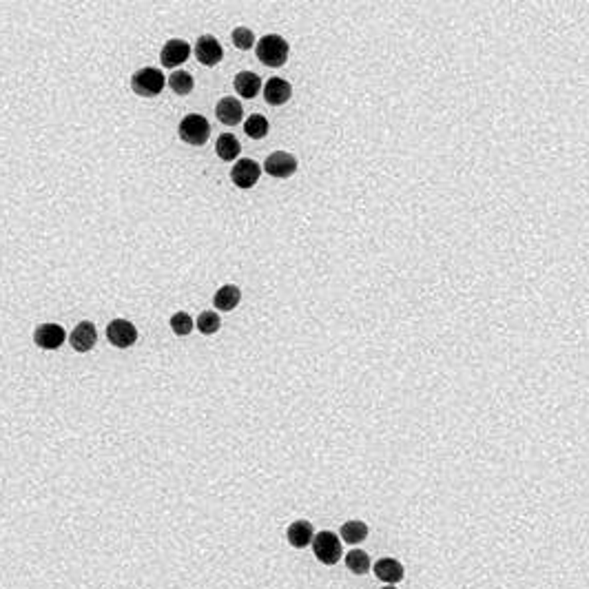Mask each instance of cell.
Returning <instances> with one entry per match:
<instances>
[{
  "label": "cell",
  "mask_w": 589,
  "mask_h": 589,
  "mask_svg": "<svg viewBox=\"0 0 589 589\" xmlns=\"http://www.w3.org/2000/svg\"><path fill=\"white\" fill-rule=\"evenodd\" d=\"M257 58L266 67H282L288 60V42L277 33H268L257 42Z\"/></svg>",
  "instance_id": "obj_1"
},
{
  "label": "cell",
  "mask_w": 589,
  "mask_h": 589,
  "mask_svg": "<svg viewBox=\"0 0 589 589\" xmlns=\"http://www.w3.org/2000/svg\"><path fill=\"white\" fill-rule=\"evenodd\" d=\"M178 131H180V137L187 144L202 146V144H206V140H209L211 126H209V120H206L204 115L191 113V115H187V118L180 122Z\"/></svg>",
  "instance_id": "obj_2"
},
{
  "label": "cell",
  "mask_w": 589,
  "mask_h": 589,
  "mask_svg": "<svg viewBox=\"0 0 589 589\" xmlns=\"http://www.w3.org/2000/svg\"><path fill=\"white\" fill-rule=\"evenodd\" d=\"M164 76H162V71H157V69L153 67H144L140 69V71H135L133 78H131V87L137 96H144V98H151V96H157L162 89H164Z\"/></svg>",
  "instance_id": "obj_3"
},
{
  "label": "cell",
  "mask_w": 589,
  "mask_h": 589,
  "mask_svg": "<svg viewBox=\"0 0 589 589\" xmlns=\"http://www.w3.org/2000/svg\"><path fill=\"white\" fill-rule=\"evenodd\" d=\"M313 552L319 563L337 565L341 558V538L334 532H319L313 538Z\"/></svg>",
  "instance_id": "obj_4"
},
{
  "label": "cell",
  "mask_w": 589,
  "mask_h": 589,
  "mask_svg": "<svg viewBox=\"0 0 589 589\" xmlns=\"http://www.w3.org/2000/svg\"><path fill=\"white\" fill-rule=\"evenodd\" d=\"M107 339L115 348H131L137 341V328L129 319H113L107 326Z\"/></svg>",
  "instance_id": "obj_5"
},
{
  "label": "cell",
  "mask_w": 589,
  "mask_h": 589,
  "mask_svg": "<svg viewBox=\"0 0 589 589\" xmlns=\"http://www.w3.org/2000/svg\"><path fill=\"white\" fill-rule=\"evenodd\" d=\"M67 339V332L62 326L58 323H40V326L33 330V341H36L38 348L42 350H58Z\"/></svg>",
  "instance_id": "obj_6"
},
{
  "label": "cell",
  "mask_w": 589,
  "mask_h": 589,
  "mask_svg": "<svg viewBox=\"0 0 589 589\" xmlns=\"http://www.w3.org/2000/svg\"><path fill=\"white\" fill-rule=\"evenodd\" d=\"M259 176H262V167L255 160H248V157L239 160L233 167V171H230V180H233V184L239 189H253L257 184Z\"/></svg>",
  "instance_id": "obj_7"
},
{
  "label": "cell",
  "mask_w": 589,
  "mask_h": 589,
  "mask_svg": "<svg viewBox=\"0 0 589 589\" xmlns=\"http://www.w3.org/2000/svg\"><path fill=\"white\" fill-rule=\"evenodd\" d=\"M264 171H266L268 176L280 178V180L291 178L293 173L297 171V160H295V155H291V153L277 151V153H273V155L266 157V162H264Z\"/></svg>",
  "instance_id": "obj_8"
},
{
  "label": "cell",
  "mask_w": 589,
  "mask_h": 589,
  "mask_svg": "<svg viewBox=\"0 0 589 589\" xmlns=\"http://www.w3.org/2000/svg\"><path fill=\"white\" fill-rule=\"evenodd\" d=\"M98 341V330L91 321H80L74 328V332L69 334V343L76 352H89L94 350V345Z\"/></svg>",
  "instance_id": "obj_9"
},
{
  "label": "cell",
  "mask_w": 589,
  "mask_h": 589,
  "mask_svg": "<svg viewBox=\"0 0 589 589\" xmlns=\"http://www.w3.org/2000/svg\"><path fill=\"white\" fill-rule=\"evenodd\" d=\"M189 56H191V44L187 40L176 38V40H169L164 47H162L160 60H162V65H164V67L176 69L178 65L187 62Z\"/></svg>",
  "instance_id": "obj_10"
},
{
  "label": "cell",
  "mask_w": 589,
  "mask_h": 589,
  "mask_svg": "<svg viewBox=\"0 0 589 589\" xmlns=\"http://www.w3.org/2000/svg\"><path fill=\"white\" fill-rule=\"evenodd\" d=\"M224 49L213 36H202L198 42H195V58L204 65V67H215L219 60H222Z\"/></svg>",
  "instance_id": "obj_11"
},
{
  "label": "cell",
  "mask_w": 589,
  "mask_h": 589,
  "mask_svg": "<svg viewBox=\"0 0 589 589\" xmlns=\"http://www.w3.org/2000/svg\"><path fill=\"white\" fill-rule=\"evenodd\" d=\"M291 96H293V87L282 78H271L268 83L264 85V98H266V102L273 107L286 105V102L291 100Z\"/></svg>",
  "instance_id": "obj_12"
},
{
  "label": "cell",
  "mask_w": 589,
  "mask_h": 589,
  "mask_svg": "<svg viewBox=\"0 0 589 589\" xmlns=\"http://www.w3.org/2000/svg\"><path fill=\"white\" fill-rule=\"evenodd\" d=\"M288 543L295 547V549H304L308 545H313V538H315V529L308 521H295L288 525V532H286Z\"/></svg>",
  "instance_id": "obj_13"
},
{
  "label": "cell",
  "mask_w": 589,
  "mask_h": 589,
  "mask_svg": "<svg viewBox=\"0 0 589 589\" xmlns=\"http://www.w3.org/2000/svg\"><path fill=\"white\" fill-rule=\"evenodd\" d=\"M375 576L379 581H384L386 585H397L399 581H403L406 570H403V565L395 558H381L375 565Z\"/></svg>",
  "instance_id": "obj_14"
},
{
  "label": "cell",
  "mask_w": 589,
  "mask_h": 589,
  "mask_svg": "<svg viewBox=\"0 0 589 589\" xmlns=\"http://www.w3.org/2000/svg\"><path fill=\"white\" fill-rule=\"evenodd\" d=\"M217 120L226 124V126H235L241 122V115H244V109H241L237 98H222L215 107Z\"/></svg>",
  "instance_id": "obj_15"
},
{
  "label": "cell",
  "mask_w": 589,
  "mask_h": 589,
  "mask_svg": "<svg viewBox=\"0 0 589 589\" xmlns=\"http://www.w3.org/2000/svg\"><path fill=\"white\" fill-rule=\"evenodd\" d=\"M235 91L237 94L241 96V98H255L257 94H259V89H262V78L257 76V74H253V71H241V74H237L235 76Z\"/></svg>",
  "instance_id": "obj_16"
},
{
  "label": "cell",
  "mask_w": 589,
  "mask_h": 589,
  "mask_svg": "<svg viewBox=\"0 0 589 589\" xmlns=\"http://www.w3.org/2000/svg\"><path fill=\"white\" fill-rule=\"evenodd\" d=\"M239 299H241V293H239V288L237 286H233V284H228V286H222L219 288V291L215 293V297H213V306L217 308V310H233L237 304H239Z\"/></svg>",
  "instance_id": "obj_17"
},
{
  "label": "cell",
  "mask_w": 589,
  "mask_h": 589,
  "mask_svg": "<svg viewBox=\"0 0 589 589\" xmlns=\"http://www.w3.org/2000/svg\"><path fill=\"white\" fill-rule=\"evenodd\" d=\"M215 151H217V155L222 157L224 162H230V160H235V157L239 155L241 146H239V140H237L233 133H224V135L217 137Z\"/></svg>",
  "instance_id": "obj_18"
},
{
  "label": "cell",
  "mask_w": 589,
  "mask_h": 589,
  "mask_svg": "<svg viewBox=\"0 0 589 589\" xmlns=\"http://www.w3.org/2000/svg\"><path fill=\"white\" fill-rule=\"evenodd\" d=\"M368 525L364 521H348L341 525V538L348 543V545H357V543H361L368 538Z\"/></svg>",
  "instance_id": "obj_19"
},
{
  "label": "cell",
  "mask_w": 589,
  "mask_h": 589,
  "mask_svg": "<svg viewBox=\"0 0 589 589\" xmlns=\"http://www.w3.org/2000/svg\"><path fill=\"white\" fill-rule=\"evenodd\" d=\"M370 565H373L370 556L361 549H352V552L345 554V567L357 576H364V574L370 572Z\"/></svg>",
  "instance_id": "obj_20"
},
{
  "label": "cell",
  "mask_w": 589,
  "mask_h": 589,
  "mask_svg": "<svg viewBox=\"0 0 589 589\" xmlns=\"http://www.w3.org/2000/svg\"><path fill=\"white\" fill-rule=\"evenodd\" d=\"M244 129H246V135L253 137V140H262V137H266V133H268V120L264 118V115L255 113L246 120Z\"/></svg>",
  "instance_id": "obj_21"
},
{
  "label": "cell",
  "mask_w": 589,
  "mask_h": 589,
  "mask_svg": "<svg viewBox=\"0 0 589 589\" xmlns=\"http://www.w3.org/2000/svg\"><path fill=\"white\" fill-rule=\"evenodd\" d=\"M169 87L176 91L178 96H187L193 91V78L187 71H176L169 78Z\"/></svg>",
  "instance_id": "obj_22"
},
{
  "label": "cell",
  "mask_w": 589,
  "mask_h": 589,
  "mask_svg": "<svg viewBox=\"0 0 589 589\" xmlns=\"http://www.w3.org/2000/svg\"><path fill=\"white\" fill-rule=\"evenodd\" d=\"M195 326H198V330L202 334H215L219 330V326H222V321H219L217 313H213V310H206V313H202L198 317V321H195Z\"/></svg>",
  "instance_id": "obj_23"
},
{
  "label": "cell",
  "mask_w": 589,
  "mask_h": 589,
  "mask_svg": "<svg viewBox=\"0 0 589 589\" xmlns=\"http://www.w3.org/2000/svg\"><path fill=\"white\" fill-rule=\"evenodd\" d=\"M171 328L176 334H180V337H184V334H189L193 330V319L191 315L187 313H176L171 317Z\"/></svg>",
  "instance_id": "obj_24"
},
{
  "label": "cell",
  "mask_w": 589,
  "mask_h": 589,
  "mask_svg": "<svg viewBox=\"0 0 589 589\" xmlns=\"http://www.w3.org/2000/svg\"><path fill=\"white\" fill-rule=\"evenodd\" d=\"M233 42L235 47L241 49V51H248L253 44H255V36H253V31L246 29V27H237L233 29Z\"/></svg>",
  "instance_id": "obj_25"
},
{
  "label": "cell",
  "mask_w": 589,
  "mask_h": 589,
  "mask_svg": "<svg viewBox=\"0 0 589 589\" xmlns=\"http://www.w3.org/2000/svg\"><path fill=\"white\" fill-rule=\"evenodd\" d=\"M381 589H397L395 585H386V587H381Z\"/></svg>",
  "instance_id": "obj_26"
}]
</instances>
